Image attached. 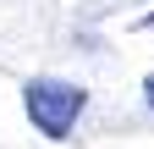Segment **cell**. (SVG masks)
<instances>
[{"label":"cell","instance_id":"7a4b0ae2","mask_svg":"<svg viewBox=\"0 0 154 149\" xmlns=\"http://www.w3.org/2000/svg\"><path fill=\"white\" fill-rule=\"evenodd\" d=\"M143 100L154 105V72H149V78H143Z\"/></svg>","mask_w":154,"mask_h":149},{"label":"cell","instance_id":"6da1fadb","mask_svg":"<svg viewBox=\"0 0 154 149\" xmlns=\"http://www.w3.org/2000/svg\"><path fill=\"white\" fill-rule=\"evenodd\" d=\"M83 105H88V94L77 83H61V78H28L22 83V110L44 138H66L83 116Z\"/></svg>","mask_w":154,"mask_h":149},{"label":"cell","instance_id":"3957f363","mask_svg":"<svg viewBox=\"0 0 154 149\" xmlns=\"http://www.w3.org/2000/svg\"><path fill=\"white\" fill-rule=\"evenodd\" d=\"M138 28H154V11H143V17H138Z\"/></svg>","mask_w":154,"mask_h":149}]
</instances>
